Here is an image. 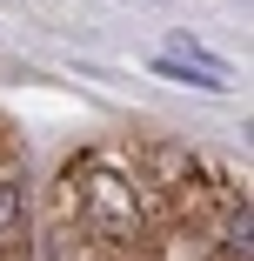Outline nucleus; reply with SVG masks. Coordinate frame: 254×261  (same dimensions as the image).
<instances>
[{
    "instance_id": "f257e3e1",
    "label": "nucleus",
    "mask_w": 254,
    "mask_h": 261,
    "mask_svg": "<svg viewBox=\"0 0 254 261\" xmlns=\"http://www.w3.org/2000/svg\"><path fill=\"white\" fill-rule=\"evenodd\" d=\"M80 228L100 234V241H134V234H140V201H134V188L114 181V174H94L87 194H80Z\"/></svg>"
},
{
    "instance_id": "f03ea898",
    "label": "nucleus",
    "mask_w": 254,
    "mask_h": 261,
    "mask_svg": "<svg viewBox=\"0 0 254 261\" xmlns=\"http://www.w3.org/2000/svg\"><path fill=\"white\" fill-rule=\"evenodd\" d=\"M154 74H167V81H187V87H208V94H221V87H228V67H221V61H214L201 40H187V34H181V40L167 47V54L154 61Z\"/></svg>"
},
{
    "instance_id": "7ed1b4c3",
    "label": "nucleus",
    "mask_w": 254,
    "mask_h": 261,
    "mask_svg": "<svg viewBox=\"0 0 254 261\" xmlns=\"http://www.w3.org/2000/svg\"><path fill=\"white\" fill-rule=\"evenodd\" d=\"M27 228V207H20V188L14 181H0V248H14Z\"/></svg>"
},
{
    "instance_id": "20e7f679",
    "label": "nucleus",
    "mask_w": 254,
    "mask_h": 261,
    "mask_svg": "<svg viewBox=\"0 0 254 261\" xmlns=\"http://www.w3.org/2000/svg\"><path fill=\"white\" fill-rule=\"evenodd\" d=\"M228 248H234V254H247V201H241V207H228Z\"/></svg>"
}]
</instances>
